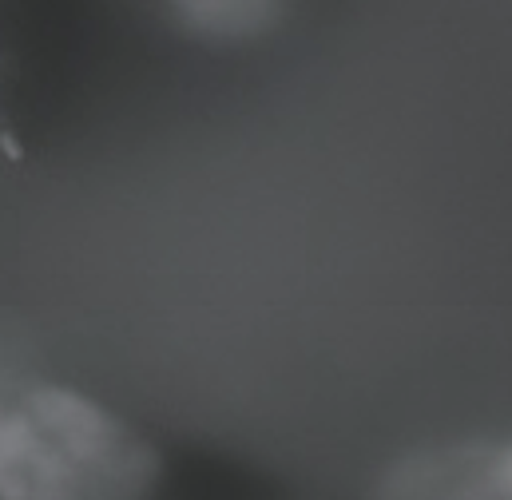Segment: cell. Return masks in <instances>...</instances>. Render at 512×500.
Wrapping results in <instances>:
<instances>
[{"instance_id": "6da1fadb", "label": "cell", "mask_w": 512, "mask_h": 500, "mask_svg": "<svg viewBox=\"0 0 512 500\" xmlns=\"http://www.w3.org/2000/svg\"><path fill=\"white\" fill-rule=\"evenodd\" d=\"M374 500H512V437H457L405 453Z\"/></svg>"}, {"instance_id": "7a4b0ae2", "label": "cell", "mask_w": 512, "mask_h": 500, "mask_svg": "<svg viewBox=\"0 0 512 500\" xmlns=\"http://www.w3.org/2000/svg\"><path fill=\"white\" fill-rule=\"evenodd\" d=\"M171 8L199 32L247 36L258 24H266L274 0H171Z\"/></svg>"}]
</instances>
